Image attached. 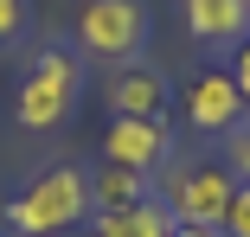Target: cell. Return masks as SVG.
<instances>
[{"label": "cell", "instance_id": "obj_1", "mask_svg": "<svg viewBox=\"0 0 250 237\" xmlns=\"http://www.w3.org/2000/svg\"><path fill=\"white\" fill-rule=\"evenodd\" d=\"M96 212L90 199V173L83 167H45L39 179L20 186V199H7V224L20 237H64Z\"/></svg>", "mask_w": 250, "mask_h": 237}, {"label": "cell", "instance_id": "obj_2", "mask_svg": "<svg viewBox=\"0 0 250 237\" xmlns=\"http://www.w3.org/2000/svg\"><path fill=\"white\" fill-rule=\"evenodd\" d=\"M77 90H83V71H77L71 52H58V45H52V52H39L32 71H26V83H20V97H13L20 128H32V135L58 128V122L77 109Z\"/></svg>", "mask_w": 250, "mask_h": 237}, {"label": "cell", "instance_id": "obj_3", "mask_svg": "<svg viewBox=\"0 0 250 237\" xmlns=\"http://www.w3.org/2000/svg\"><path fill=\"white\" fill-rule=\"evenodd\" d=\"M231 193H237V173L225 167V160H180V167H167V179H161V205L173 212V224H225V205H231Z\"/></svg>", "mask_w": 250, "mask_h": 237}, {"label": "cell", "instance_id": "obj_4", "mask_svg": "<svg viewBox=\"0 0 250 237\" xmlns=\"http://www.w3.org/2000/svg\"><path fill=\"white\" fill-rule=\"evenodd\" d=\"M77 45L90 58H135L141 45H147V7L141 0H83V13H77Z\"/></svg>", "mask_w": 250, "mask_h": 237}, {"label": "cell", "instance_id": "obj_5", "mask_svg": "<svg viewBox=\"0 0 250 237\" xmlns=\"http://www.w3.org/2000/svg\"><path fill=\"white\" fill-rule=\"evenodd\" d=\"M167 154H173L167 116H109V128H103V160L109 167L154 173V167H167Z\"/></svg>", "mask_w": 250, "mask_h": 237}, {"label": "cell", "instance_id": "obj_6", "mask_svg": "<svg viewBox=\"0 0 250 237\" xmlns=\"http://www.w3.org/2000/svg\"><path fill=\"white\" fill-rule=\"evenodd\" d=\"M180 109H186V128L192 135H231L250 109H244V97H237V83H231V71H199L186 90H180Z\"/></svg>", "mask_w": 250, "mask_h": 237}, {"label": "cell", "instance_id": "obj_7", "mask_svg": "<svg viewBox=\"0 0 250 237\" xmlns=\"http://www.w3.org/2000/svg\"><path fill=\"white\" fill-rule=\"evenodd\" d=\"M103 97H109L116 116H167V97H173V90H167V77L154 64H128V71L109 77Z\"/></svg>", "mask_w": 250, "mask_h": 237}, {"label": "cell", "instance_id": "obj_8", "mask_svg": "<svg viewBox=\"0 0 250 237\" xmlns=\"http://www.w3.org/2000/svg\"><path fill=\"white\" fill-rule=\"evenodd\" d=\"M186 26L199 45H244L250 39V0H186Z\"/></svg>", "mask_w": 250, "mask_h": 237}, {"label": "cell", "instance_id": "obj_9", "mask_svg": "<svg viewBox=\"0 0 250 237\" xmlns=\"http://www.w3.org/2000/svg\"><path fill=\"white\" fill-rule=\"evenodd\" d=\"M96 237H173V212L161 199H141L128 212H96Z\"/></svg>", "mask_w": 250, "mask_h": 237}, {"label": "cell", "instance_id": "obj_10", "mask_svg": "<svg viewBox=\"0 0 250 237\" xmlns=\"http://www.w3.org/2000/svg\"><path fill=\"white\" fill-rule=\"evenodd\" d=\"M90 199H96V212H128V205H141V199H154L147 193V173H135V167H96L90 173Z\"/></svg>", "mask_w": 250, "mask_h": 237}, {"label": "cell", "instance_id": "obj_11", "mask_svg": "<svg viewBox=\"0 0 250 237\" xmlns=\"http://www.w3.org/2000/svg\"><path fill=\"white\" fill-rule=\"evenodd\" d=\"M225 167H231L237 179H250V116H244V122L225 135Z\"/></svg>", "mask_w": 250, "mask_h": 237}, {"label": "cell", "instance_id": "obj_12", "mask_svg": "<svg viewBox=\"0 0 250 237\" xmlns=\"http://www.w3.org/2000/svg\"><path fill=\"white\" fill-rule=\"evenodd\" d=\"M225 237H250V179H237V193H231V205H225V224H218Z\"/></svg>", "mask_w": 250, "mask_h": 237}, {"label": "cell", "instance_id": "obj_13", "mask_svg": "<svg viewBox=\"0 0 250 237\" xmlns=\"http://www.w3.org/2000/svg\"><path fill=\"white\" fill-rule=\"evenodd\" d=\"M20 26H26V0H0V45L20 39Z\"/></svg>", "mask_w": 250, "mask_h": 237}, {"label": "cell", "instance_id": "obj_14", "mask_svg": "<svg viewBox=\"0 0 250 237\" xmlns=\"http://www.w3.org/2000/svg\"><path fill=\"white\" fill-rule=\"evenodd\" d=\"M231 83H237V97H244V109H250V39L237 45V58H231Z\"/></svg>", "mask_w": 250, "mask_h": 237}, {"label": "cell", "instance_id": "obj_15", "mask_svg": "<svg viewBox=\"0 0 250 237\" xmlns=\"http://www.w3.org/2000/svg\"><path fill=\"white\" fill-rule=\"evenodd\" d=\"M173 237H225L218 224H173Z\"/></svg>", "mask_w": 250, "mask_h": 237}]
</instances>
